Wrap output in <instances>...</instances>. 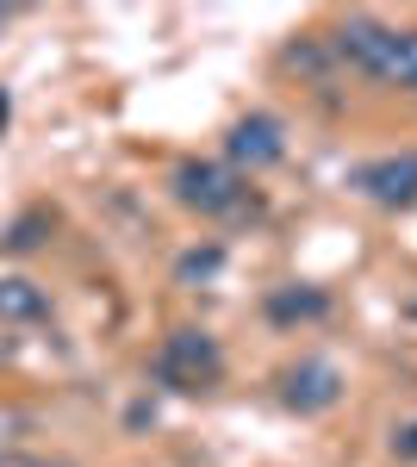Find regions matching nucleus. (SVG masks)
<instances>
[{
    "label": "nucleus",
    "instance_id": "1a4fd4ad",
    "mask_svg": "<svg viewBox=\"0 0 417 467\" xmlns=\"http://www.w3.org/2000/svg\"><path fill=\"white\" fill-rule=\"evenodd\" d=\"M26 424H32V418H26L19 405H0V442H6V436H19Z\"/></svg>",
    "mask_w": 417,
    "mask_h": 467
},
{
    "label": "nucleus",
    "instance_id": "9b49d317",
    "mask_svg": "<svg viewBox=\"0 0 417 467\" xmlns=\"http://www.w3.org/2000/svg\"><path fill=\"white\" fill-rule=\"evenodd\" d=\"M0 19H6V13H0Z\"/></svg>",
    "mask_w": 417,
    "mask_h": 467
},
{
    "label": "nucleus",
    "instance_id": "6e6552de",
    "mask_svg": "<svg viewBox=\"0 0 417 467\" xmlns=\"http://www.w3.org/2000/svg\"><path fill=\"white\" fill-rule=\"evenodd\" d=\"M318 312H324V293H275V299H268V318H275V324L318 318Z\"/></svg>",
    "mask_w": 417,
    "mask_h": 467
},
{
    "label": "nucleus",
    "instance_id": "9d476101",
    "mask_svg": "<svg viewBox=\"0 0 417 467\" xmlns=\"http://www.w3.org/2000/svg\"><path fill=\"white\" fill-rule=\"evenodd\" d=\"M0 467H69V462H37V455H0Z\"/></svg>",
    "mask_w": 417,
    "mask_h": 467
},
{
    "label": "nucleus",
    "instance_id": "20e7f679",
    "mask_svg": "<svg viewBox=\"0 0 417 467\" xmlns=\"http://www.w3.org/2000/svg\"><path fill=\"white\" fill-rule=\"evenodd\" d=\"M355 187H361L374 206H412L417 200V150L361 162V169H355Z\"/></svg>",
    "mask_w": 417,
    "mask_h": 467
},
{
    "label": "nucleus",
    "instance_id": "f257e3e1",
    "mask_svg": "<svg viewBox=\"0 0 417 467\" xmlns=\"http://www.w3.org/2000/svg\"><path fill=\"white\" fill-rule=\"evenodd\" d=\"M337 57H349L355 69H368L374 81L392 88H417V32H392L374 19H349L337 32Z\"/></svg>",
    "mask_w": 417,
    "mask_h": 467
},
{
    "label": "nucleus",
    "instance_id": "423d86ee",
    "mask_svg": "<svg viewBox=\"0 0 417 467\" xmlns=\"http://www.w3.org/2000/svg\"><path fill=\"white\" fill-rule=\"evenodd\" d=\"M337 393H343V380H337L330 361H299V368L280 374V399H287L293 411H330Z\"/></svg>",
    "mask_w": 417,
    "mask_h": 467
},
{
    "label": "nucleus",
    "instance_id": "7ed1b4c3",
    "mask_svg": "<svg viewBox=\"0 0 417 467\" xmlns=\"http://www.w3.org/2000/svg\"><path fill=\"white\" fill-rule=\"evenodd\" d=\"M174 200L193 206V213H206V218H249L255 213L249 181L237 169H224V162H181L174 169Z\"/></svg>",
    "mask_w": 417,
    "mask_h": 467
},
{
    "label": "nucleus",
    "instance_id": "39448f33",
    "mask_svg": "<svg viewBox=\"0 0 417 467\" xmlns=\"http://www.w3.org/2000/svg\"><path fill=\"white\" fill-rule=\"evenodd\" d=\"M280 156H287L280 119L249 112V119H237V125H231V162H237V169H268V162H280Z\"/></svg>",
    "mask_w": 417,
    "mask_h": 467
},
{
    "label": "nucleus",
    "instance_id": "f03ea898",
    "mask_svg": "<svg viewBox=\"0 0 417 467\" xmlns=\"http://www.w3.org/2000/svg\"><path fill=\"white\" fill-rule=\"evenodd\" d=\"M150 368H156V380L169 393H212L224 380V349L212 343L206 330H169Z\"/></svg>",
    "mask_w": 417,
    "mask_h": 467
},
{
    "label": "nucleus",
    "instance_id": "0eeeda50",
    "mask_svg": "<svg viewBox=\"0 0 417 467\" xmlns=\"http://www.w3.org/2000/svg\"><path fill=\"white\" fill-rule=\"evenodd\" d=\"M0 318L6 324H37L50 318V293L26 275H0Z\"/></svg>",
    "mask_w": 417,
    "mask_h": 467
}]
</instances>
